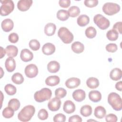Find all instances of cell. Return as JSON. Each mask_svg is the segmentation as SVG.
<instances>
[{
	"label": "cell",
	"instance_id": "cell-1",
	"mask_svg": "<svg viewBox=\"0 0 122 122\" xmlns=\"http://www.w3.org/2000/svg\"><path fill=\"white\" fill-rule=\"evenodd\" d=\"M35 112V107L31 105H28L24 107L18 114V119L23 122L29 121Z\"/></svg>",
	"mask_w": 122,
	"mask_h": 122
},
{
	"label": "cell",
	"instance_id": "cell-2",
	"mask_svg": "<svg viewBox=\"0 0 122 122\" xmlns=\"http://www.w3.org/2000/svg\"><path fill=\"white\" fill-rule=\"evenodd\" d=\"M108 102L114 110L119 111L122 109V98L118 93H110L108 96Z\"/></svg>",
	"mask_w": 122,
	"mask_h": 122
},
{
	"label": "cell",
	"instance_id": "cell-3",
	"mask_svg": "<svg viewBox=\"0 0 122 122\" xmlns=\"http://www.w3.org/2000/svg\"><path fill=\"white\" fill-rule=\"evenodd\" d=\"M52 96L51 91L47 88H44L35 92L34 95L35 100L38 102H42L49 100Z\"/></svg>",
	"mask_w": 122,
	"mask_h": 122
},
{
	"label": "cell",
	"instance_id": "cell-4",
	"mask_svg": "<svg viewBox=\"0 0 122 122\" xmlns=\"http://www.w3.org/2000/svg\"><path fill=\"white\" fill-rule=\"evenodd\" d=\"M58 36L65 44L71 43L73 40V35L72 33L66 27H61L58 31Z\"/></svg>",
	"mask_w": 122,
	"mask_h": 122
},
{
	"label": "cell",
	"instance_id": "cell-5",
	"mask_svg": "<svg viewBox=\"0 0 122 122\" xmlns=\"http://www.w3.org/2000/svg\"><path fill=\"white\" fill-rule=\"evenodd\" d=\"M1 3L0 6V15L2 16H6L10 14L14 9V4L12 0H0Z\"/></svg>",
	"mask_w": 122,
	"mask_h": 122
},
{
	"label": "cell",
	"instance_id": "cell-6",
	"mask_svg": "<svg viewBox=\"0 0 122 122\" xmlns=\"http://www.w3.org/2000/svg\"><path fill=\"white\" fill-rule=\"evenodd\" d=\"M102 10L105 14L112 16L118 13L120 10V6L115 3L107 2L104 4Z\"/></svg>",
	"mask_w": 122,
	"mask_h": 122
},
{
	"label": "cell",
	"instance_id": "cell-7",
	"mask_svg": "<svg viewBox=\"0 0 122 122\" xmlns=\"http://www.w3.org/2000/svg\"><path fill=\"white\" fill-rule=\"evenodd\" d=\"M93 21L100 29L102 30L107 29L110 25L109 20L100 14H97L94 16Z\"/></svg>",
	"mask_w": 122,
	"mask_h": 122
},
{
	"label": "cell",
	"instance_id": "cell-8",
	"mask_svg": "<svg viewBox=\"0 0 122 122\" xmlns=\"http://www.w3.org/2000/svg\"><path fill=\"white\" fill-rule=\"evenodd\" d=\"M24 72L27 77L33 78L35 77L38 74V69L35 64H30L26 66Z\"/></svg>",
	"mask_w": 122,
	"mask_h": 122
},
{
	"label": "cell",
	"instance_id": "cell-9",
	"mask_svg": "<svg viewBox=\"0 0 122 122\" xmlns=\"http://www.w3.org/2000/svg\"><path fill=\"white\" fill-rule=\"evenodd\" d=\"M61 105V101L60 98L54 97L52 98L48 103L49 109L52 112H56L59 110Z\"/></svg>",
	"mask_w": 122,
	"mask_h": 122
},
{
	"label": "cell",
	"instance_id": "cell-10",
	"mask_svg": "<svg viewBox=\"0 0 122 122\" xmlns=\"http://www.w3.org/2000/svg\"><path fill=\"white\" fill-rule=\"evenodd\" d=\"M32 0H20L18 2V9L21 11H25L28 10L32 4Z\"/></svg>",
	"mask_w": 122,
	"mask_h": 122
},
{
	"label": "cell",
	"instance_id": "cell-11",
	"mask_svg": "<svg viewBox=\"0 0 122 122\" xmlns=\"http://www.w3.org/2000/svg\"><path fill=\"white\" fill-rule=\"evenodd\" d=\"M21 60L24 62H28L31 61L33 58V53L27 49H24L21 51L20 54Z\"/></svg>",
	"mask_w": 122,
	"mask_h": 122
},
{
	"label": "cell",
	"instance_id": "cell-12",
	"mask_svg": "<svg viewBox=\"0 0 122 122\" xmlns=\"http://www.w3.org/2000/svg\"><path fill=\"white\" fill-rule=\"evenodd\" d=\"M81 83L80 79L76 77H71L66 80L65 85L69 89H74L78 87Z\"/></svg>",
	"mask_w": 122,
	"mask_h": 122
},
{
	"label": "cell",
	"instance_id": "cell-13",
	"mask_svg": "<svg viewBox=\"0 0 122 122\" xmlns=\"http://www.w3.org/2000/svg\"><path fill=\"white\" fill-rule=\"evenodd\" d=\"M72 96L75 101L78 102H81L85 99L86 93L83 90L77 89L73 92Z\"/></svg>",
	"mask_w": 122,
	"mask_h": 122
},
{
	"label": "cell",
	"instance_id": "cell-14",
	"mask_svg": "<svg viewBox=\"0 0 122 122\" xmlns=\"http://www.w3.org/2000/svg\"><path fill=\"white\" fill-rule=\"evenodd\" d=\"M55 51V46L51 43L48 42L44 44L42 47L43 53L46 55L52 54Z\"/></svg>",
	"mask_w": 122,
	"mask_h": 122
},
{
	"label": "cell",
	"instance_id": "cell-15",
	"mask_svg": "<svg viewBox=\"0 0 122 122\" xmlns=\"http://www.w3.org/2000/svg\"><path fill=\"white\" fill-rule=\"evenodd\" d=\"M1 28L5 32H9L11 30L14 26L13 21L10 19H4L1 22Z\"/></svg>",
	"mask_w": 122,
	"mask_h": 122
},
{
	"label": "cell",
	"instance_id": "cell-16",
	"mask_svg": "<svg viewBox=\"0 0 122 122\" xmlns=\"http://www.w3.org/2000/svg\"><path fill=\"white\" fill-rule=\"evenodd\" d=\"M63 110L66 113H72L75 110V104L70 100H67L64 103Z\"/></svg>",
	"mask_w": 122,
	"mask_h": 122
},
{
	"label": "cell",
	"instance_id": "cell-17",
	"mask_svg": "<svg viewBox=\"0 0 122 122\" xmlns=\"http://www.w3.org/2000/svg\"><path fill=\"white\" fill-rule=\"evenodd\" d=\"M5 66L6 70L8 72H12L16 68V62L12 57H9L5 61Z\"/></svg>",
	"mask_w": 122,
	"mask_h": 122
},
{
	"label": "cell",
	"instance_id": "cell-18",
	"mask_svg": "<svg viewBox=\"0 0 122 122\" xmlns=\"http://www.w3.org/2000/svg\"><path fill=\"white\" fill-rule=\"evenodd\" d=\"M60 69V63L56 61H51L47 64L48 71L51 73H56L59 71Z\"/></svg>",
	"mask_w": 122,
	"mask_h": 122
},
{
	"label": "cell",
	"instance_id": "cell-19",
	"mask_svg": "<svg viewBox=\"0 0 122 122\" xmlns=\"http://www.w3.org/2000/svg\"><path fill=\"white\" fill-rule=\"evenodd\" d=\"M122 76V71L118 68L113 69L110 73V77L113 81H118L121 79Z\"/></svg>",
	"mask_w": 122,
	"mask_h": 122
},
{
	"label": "cell",
	"instance_id": "cell-20",
	"mask_svg": "<svg viewBox=\"0 0 122 122\" xmlns=\"http://www.w3.org/2000/svg\"><path fill=\"white\" fill-rule=\"evenodd\" d=\"M88 95L89 99L94 102H97L102 99V94L101 92L97 90L90 91Z\"/></svg>",
	"mask_w": 122,
	"mask_h": 122
},
{
	"label": "cell",
	"instance_id": "cell-21",
	"mask_svg": "<svg viewBox=\"0 0 122 122\" xmlns=\"http://www.w3.org/2000/svg\"><path fill=\"white\" fill-rule=\"evenodd\" d=\"M60 81V78L57 75H52L48 77L45 80L46 85L50 86H54L58 85Z\"/></svg>",
	"mask_w": 122,
	"mask_h": 122
},
{
	"label": "cell",
	"instance_id": "cell-22",
	"mask_svg": "<svg viewBox=\"0 0 122 122\" xmlns=\"http://www.w3.org/2000/svg\"><path fill=\"white\" fill-rule=\"evenodd\" d=\"M56 29V26L53 23H47L44 27V33L49 36H52L54 34Z\"/></svg>",
	"mask_w": 122,
	"mask_h": 122
},
{
	"label": "cell",
	"instance_id": "cell-23",
	"mask_svg": "<svg viewBox=\"0 0 122 122\" xmlns=\"http://www.w3.org/2000/svg\"><path fill=\"white\" fill-rule=\"evenodd\" d=\"M6 53L9 57H16L18 52V48L12 45H9L6 47L5 49Z\"/></svg>",
	"mask_w": 122,
	"mask_h": 122
},
{
	"label": "cell",
	"instance_id": "cell-24",
	"mask_svg": "<svg viewBox=\"0 0 122 122\" xmlns=\"http://www.w3.org/2000/svg\"><path fill=\"white\" fill-rule=\"evenodd\" d=\"M72 51L77 54L82 52L84 50V45L80 41H75L71 45Z\"/></svg>",
	"mask_w": 122,
	"mask_h": 122
},
{
	"label": "cell",
	"instance_id": "cell-25",
	"mask_svg": "<svg viewBox=\"0 0 122 122\" xmlns=\"http://www.w3.org/2000/svg\"><path fill=\"white\" fill-rule=\"evenodd\" d=\"M106 113L105 109L102 106H98L94 109V116L98 119H102Z\"/></svg>",
	"mask_w": 122,
	"mask_h": 122
},
{
	"label": "cell",
	"instance_id": "cell-26",
	"mask_svg": "<svg viewBox=\"0 0 122 122\" xmlns=\"http://www.w3.org/2000/svg\"><path fill=\"white\" fill-rule=\"evenodd\" d=\"M99 81L95 77H90L86 81V85L90 89H95L99 86Z\"/></svg>",
	"mask_w": 122,
	"mask_h": 122
},
{
	"label": "cell",
	"instance_id": "cell-27",
	"mask_svg": "<svg viewBox=\"0 0 122 122\" xmlns=\"http://www.w3.org/2000/svg\"><path fill=\"white\" fill-rule=\"evenodd\" d=\"M90 22L89 17L85 15L82 14L80 15L77 18V22L79 26L81 27H84L89 24Z\"/></svg>",
	"mask_w": 122,
	"mask_h": 122
},
{
	"label": "cell",
	"instance_id": "cell-28",
	"mask_svg": "<svg viewBox=\"0 0 122 122\" xmlns=\"http://www.w3.org/2000/svg\"><path fill=\"white\" fill-rule=\"evenodd\" d=\"M80 113L84 117H88L92 113V108L89 105H84L81 107Z\"/></svg>",
	"mask_w": 122,
	"mask_h": 122
},
{
	"label": "cell",
	"instance_id": "cell-29",
	"mask_svg": "<svg viewBox=\"0 0 122 122\" xmlns=\"http://www.w3.org/2000/svg\"><path fill=\"white\" fill-rule=\"evenodd\" d=\"M57 18L58 20L61 21H65L69 17L68 11L67 10H60L57 12Z\"/></svg>",
	"mask_w": 122,
	"mask_h": 122
},
{
	"label": "cell",
	"instance_id": "cell-30",
	"mask_svg": "<svg viewBox=\"0 0 122 122\" xmlns=\"http://www.w3.org/2000/svg\"><path fill=\"white\" fill-rule=\"evenodd\" d=\"M106 37L109 40L111 41H115L118 38L119 33L114 29L110 30L106 33Z\"/></svg>",
	"mask_w": 122,
	"mask_h": 122
},
{
	"label": "cell",
	"instance_id": "cell-31",
	"mask_svg": "<svg viewBox=\"0 0 122 122\" xmlns=\"http://www.w3.org/2000/svg\"><path fill=\"white\" fill-rule=\"evenodd\" d=\"M11 80L13 82L16 84H20L24 81V78L21 73L16 72L12 76Z\"/></svg>",
	"mask_w": 122,
	"mask_h": 122
},
{
	"label": "cell",
	"instance_id": "cell-32",
	"mask_svg": "<svg viewBox=\"0 0 122 122\" xmlns=\"http://www.w3.org/2000/svg\"><path fill=\"white\" fill-rule=\"evenodd\" d=\"M20 101L16 98L10 99L8 102V106L12 109L14 111H17L20 107Z\"/></svg>",
	"mask_w": 122,
	"mask_h": 122
},
{
	"label": "cell",
	"instance_id": "cell-33",
	"mask_svg": "<svg viewBox=\"0 0 122 122\" xmlns=\"http://www.w3.org/2000/svg\"><path fill=\"white\" fill-rule=\"evenodd\" d=\"M69 16L74 18L78 16L80 13V9L78 6H71L68 10Z\"/></svg>",
	"mask_w": 122,
	"mask_h": 122
},
{
	"label": "cell",
	"instance_id": "cell-34",
	"mask_svg": "<svg viewBox=\"0 0 122 122\" xmlns=\"http://www.w3.org/2000/svg\"><path fill=\"white\" fill-rule=\"evenodd\" d=\"M96 33L97 31L96 29L92 26L88 27L85 31L86 36L89 39H92L94 38L96 35Z\"/></svg>",
	"mask_w": 122,
	"mask_h": 122
},
{
	"label": "cell",
	"instance_id": "cell-35",
	"mask_svg": "<svg viewBox=\"0 0 122 122\" xmlns=\"http://www.w3.org/2000/svg\"><path fill=\"white\" fill-rule=\"evenodd\" d=\"M4 90L9 95H13L16 93L17 89L15 86L11 84H8L5 86Z\"/></svg>",
	"mask_w": 122,
	"mask_h": 122
},
{
	"label": "cell",
	"instance_id": "cell-36",
	"mask_svg": "<svg viewBox=\"0 0 122 122\" xmlns=\"http://www.w3.org/2000/svg\"><path fill=\"white\" fill-rule=\"evenodd\" d=\"M2 116L7 119L11 118L14 114V111L10 107H7L4 108L2 111Z\"/></svg>",
	"mask_w": 122,
	"mask_h": 122
},
{
	"label": "cell",
	"instance_id": "cell-37",
	"mask_svg": "<svg viewBox=\"0 0 122 122\" xmlns=\"http://www.w3.org/2000/svg\"><path fill=\"white\" fill-rule=\"evenodd\" d=\"M30 48L33 51H38L40 48V43L39 41L36 39H32L30 40L29 43Z\"/></svg>",
	"mask_w": 122,
	"mask_h": 122
},
{
	"label": "cell",
	"instance_id": "cell-38",
	"mask_svg": "<svg viewBox=\"0 0 122 122\" xmlns=\"http://www.w3.org/2000/svg\"><path fill=\"white\" fill-rule=\"evenodd\" d=\"M67 94L66 90L62 88H59L56 89L55 91V95L59 98H63Z\"/></svg>",
	"mask_w": 122,
	"mask_h": 122
},
{
	"label": "cell",
	"instance_id": "cell-39",
	"mask_svg": "<svg viewBox=\"0 0 122 122\" xmlns=\"http://www.w3.org/2000/svg\"><path fill=\"white\" fill-rule=\"evenodd\" d=\"M38 117L41 120H45L48 117V112L45 109H41L38 112Z\"/></svg>",
	"mask_w": 122,
	"mask_h": 122
},
{
	"label": "cell",
	"instance_id": "cell-40",
	"mask_svg": "<svg viewBox=\"0 0 122 122\" xmlns=\"http://www.w3.org/2000/svg\"><path fill=\"white\" fill-rule=\"evenodd\" d=\"M53 120L54 122H64L66 121V116L62 113H58L53 117Z\"/></svg>",
	"mask_w": 122,
	"mask_h": 122
},
{
	"label": "cell",
	"instance_id": "cell-41",
	"mask_svg": "<svg viewBox=\"0 0 122 122\" xmlns=\"http://www.w3.org/2000/svg\"><path fill=\"white\" fill-rule=\"evenodd\" d=\"M105 49H106V51L108 52H114L117 50L118 47H117V45L115 43H111L107 44L106 46Z\"/></svg>",
	"mask_w": 122,
	"mask_h": 122
},
{
	"label": "cell",
	"instance_id": "cell-42",
	"mask_svg": "<svg viewBox=\"0 0 122 122\" xmlns=\"http://www.w3.org/2000/svg\"><path fill=\"white\" fill-rule=\"evenodd\" d=\"M84 5L89 8H92L96 6L98 4V0H85L84 1Z\"/></svg>",
	"mask_w": 122,
	"mask_h": 122
},
{
	"label": "cell",
	"instance_id": "cell-43",
	"mask_svg": "<svg viewBox=\"0 0 122 122\" xmlns=\"http://www.w3.org/2000/svg\"><path fill=\"white\" fill-rule=\"evenodd\" d=\"M8 40L11 43H16L19 40V36L16 33H11L9 35Z\"/></svg>",
	"mask_w": 122,
	"mask_h": 122
},
{
	"label": "cell",
	"instance_id": "cell-44",
	"mask_svg": "<svg viewBox=\"0 0 122 122\" xmlns=\"http://www.w3.org/2000/svg\"><path fill=\"white\" fill-rule=\"evenodd\" d=\"M105 120L107 122H116L118 118L116 115L113 113H110L106 116Z\"/></svg>",
	"mask_w": 122,
	"mask_h": 122
},
{
	"label": "cell",
	"instance_id": "cell-45",
	"mask_svg": "<svg viewBox=\"0 0 122 122\" xmlns=\"http://www.w3.org/2000/svg\"><path fill=\"white\" fill-rule=\"evenodd\" d=\"M59 5L64 8H67L69 7L71 4L70 0H60L59 1Z\"/></svg>",
	"mask_w": 122,
	"mask_h": 122
},
{
	"label": "cell",
	"instance_id": "cell-46",
	"mask_svg": "<svg viewBox=\"0 0 122 122\" xmlns=\"http://www.w3.org/2000/svg\"><path fill=\"white\" fill-rule=\"evenodd\" d=\"M113 29L116 30L120 34H122V22L119 21L115 23L113 26Z\"/></svg>",
	"mask_w": 122,
	"mask_h": 122
},
{
	"label": "cell",
	"instance_id": "cell-47",
	"mask_svg": "<svg viewBox=\"0 0 122 122\" xmlns=\"http://www.w3.org/2000/svg\"><path fill=\"white\" fill-rule=\"evenodd\" d=\"M82 121V120L81 118L78 115H74L70 117L68 120L69 122H81Z\"/></svg>",
	"mask_w": 122,
	"mask_h": 122
},
{
	"label": "cell",
	"instance_id": "cell-48",
	"mask_svg": "<svg viewBox=\"0 0 122 122\" xmlns=\"http://www.w3.org/2000/svg\"><path fill=\"white\" fill-rule=\"evenodd\" d=\"M115 88L117 90L119 91H122V81H120L117 82L115 84Z\"/></svg>",
	"mask_w": 122,
	"mask_h": 122
},
{
	"label": "cell",
	"instance_id": "cell-49",
	"mask_svg": "<svg viewBox=\"0 0 122 122\" xmlns=\"http://www.w3.org/2000/svg\"><path fill=\"white\" fill-rule=\"evenodd\" d=\"M0 49H1V50H0V58L1 59L5 56L6 51L2 47H0Z\"/></svg>",
	"mask_w": 122,
	"mask_h": 122
}]
</instances>
